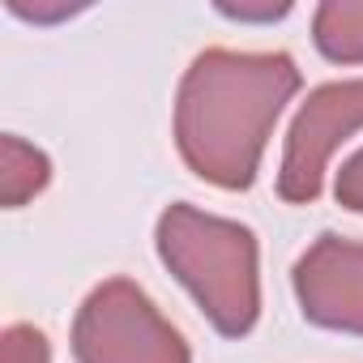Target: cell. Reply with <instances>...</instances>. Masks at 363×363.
Returning <instances> with one entry per match:
<instances>
[{
    "instance_id": "obj_1",
    "label": "cell",
    "mask_w": 363,
    "mask_h": 363,
    "mask_svg": "<svg viewBox=\"0 0 363 363\" xmlns=\"http://www.w3.org/2000/svg\"><path fill=\"white\" fill-rule=\"evenodd\" d=\"M299 82L286 52L206 48L175 90V150L184 167L227 193L252 189L269 133Z\"/></svg>"
},
{
    "instance_id": "obj_7",
    "label": "cell",
    "mask_w": 363,
    "mask_h": 363,
    "mask_svg": "<svg viewBox=\"0 0 363 363\" xmlns=\"http://www.w3.org/2000/svg\"><path fill=\"white\" fill-rule=\"evenodd\" d=\"M312 43L333 65H363V0H325V5H316Z\"/></svg>"
},
{
    "instance_id": "obj_5",
    "label": "cell",
    "mask_w": 363,
    "mask_h": 363,
    "mask_svg": "<svg viewBox=\"0 0 363 363\" xmlns=\"http://www.w3.org/2000/svg\"><path fill=\"white\" fill-rule=\"evenodd\" d=\"M299 312L308 325L329 333L363 337V244L333 231L316 235L291 274Z\"/></svg>"
},
{
    "instance_id": "obj_3",
    "label": "cell",
    "mask_w": 363,
    "mask_h": 363,
    "mask_svg": "<svg viewBox=\"0 0 363 363\" xmlns=\"http://www.w3.org/2000/svg\"><path fill=\"white\" fill-rule=\"evenodd\" d=\"M77 363H193V350L133 278L99 282L73 316Z\"/></svg>"
},
{
    "instance_id": "obj_6",
    "label": "cell",
    "mask_w": 363,
    "mask_h": 363,
    "mask_svg": "<svg viewBox=\"0 0 363 363\" xmlns=\"http://www.w3.org/2000/svg\"><path fill=\"white\" fill-rule=\"evenodd\" d=\"M48 184H52V158L39 145L22 141L18 133L0 137V201H5V210L26 206Z\"/></svg>"
},
{
    "instance_id": "obj_8",
    "label": "cell",
    "mask_w": 363,
    "mask_h": 363,
    "mask_svg": "<svg viewBox=\"0 0 363 363\" xmlns=\"http://www.w3.org/2000/svg\"><path fill=\"white\" fill-rule=\"evenodd\" d=\"M0 363H52L48 333L35 325H9L0 337Z\"/></svg>"
},
{
    "instance_id": "obj_9",
    "label": "cell",
    "mask_w": 363,
    "mask_h": 363,
    "mask_svg": "<svg viewBox=\"0 0 363 363\" xmlns=\"http://www.w3.org/2000/svg\"><path fill=\"white\" fill-rule=\"evenodd\" d=\"M333 197H337V206L363 214V150H354L337 167V175H333Z\"/></svg>"
},
{
    "instance_id": "obj_4",
    "label": "cell",
    "mask_w": 363,
    "mask_h": 363,
    "mask_svg": "<svg viewBox=\"0 0 363 363\" xmlns=\"http://www.w3.org/2000/svg\"><path fill=\"white\" fill-rule=\"evenodd\" d=\"M354 128H363V77L316 86L291 120L278 171V197L291 206L316 201L325 189L329 158Z\"/></svg>"
},
{
    "instance_id": "obj_2",
    "label": "cell",
    "mask_w": 363,
    "mask_h": 363,
    "mask_svg": "<svg viewBox=\"0 0 363 363\" xmlns=\"http://www.w3.org/2000/svg\"><path fill=\"white\" fill-rule=\"evenodd\" d=\"M154 244L223 337L252 333L261 316V248L252 227L175 201L158 214Z\"/></svg>"
},
{
    "instance_id": "obj_10",
    "label": "cell",
    "mask_w": 363,
    "mask_h": 363,
    "mask_svg": "<svg viewBox=\"0 0 363 363\" xmlns=\"http://www.w3.org/2000/svg\"><path fill=\"white\" fill-rule=\"evenodd\" d=\"M227 18H240V22H257V18H282L291 13V5H261V9H244V5H218Z\"/></svg>"
}]
</instances>
